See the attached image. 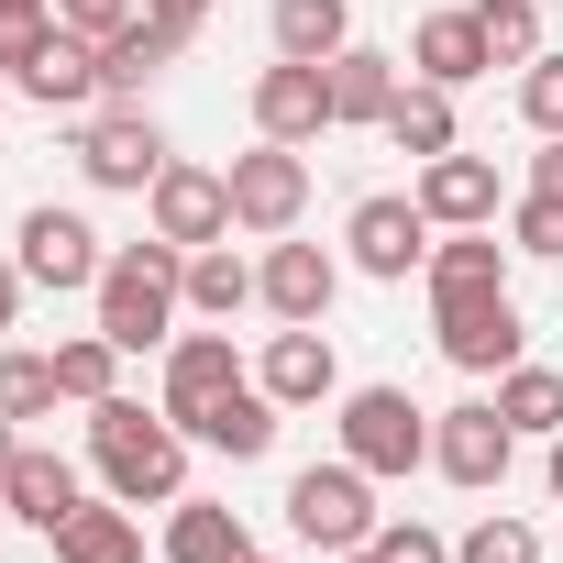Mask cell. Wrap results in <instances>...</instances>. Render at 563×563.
Instances as JSON below:
<instances>
[{"label": "cell", "instance_id": "cell-1", "mask_svg": "<svg viewBox=\"0 0 563 563\" xmlns=\"http://www.w3.org/2000/svg\"><path fill=\"white\" fill-rule=\"evenodd\" d=\"M89 464H100V486H111L122 508H177V497H188V431H177L166 409L122 398V387L89 409Z\"/></svg>", "mask_w": 563, "mask_h": 563}, {"label": "cell", "instance_id": "cell-2", "mask_svg": "<svg viewBox=\"0 0 563 563\" xmlns=\"http://www.w3.org/2000/svg\"><path fill=\"white\" fill-rule=\"evenodd\" d=\"M100 332L122 343V354H166L177 343V321H188V254L155 232V243H111V265H100Z\"/></svg>", "mask_w": 563, "mask_h": 563}, {"label": "cell", "instance_id": "cell-3", "mask_svg": "<svg viewBox=\"0 0 563 563\" xmlns=\"http://www.w3.org/2000/svg\"><path fill=\"white\" fill-rule=\"evenodd\" d=\"M288 530H299L310 552H365V541H376V475H365L354 453L299 464V475H288Z\"/></svg>", "mask_w": 563, "mask_h": 563}, {"label": "cell", "instance_id": "cell-4", "mask_svg": "<svg viewBox=\"0 0 563 563\" xmlns=\"http://www.w3.org/2000/svg\"><path fill=\"white\" fill-rule=\"evenodd\" d=\"M431 343H442V365H464V376H508L519 343H530V321H519L508 288H431Z\"/></svg>", "mask_w": 563, "mask_h": 563}, {"label": "cell", "instance_id": "cell-5", "mask_svg": "<svg viewBox=\"0 0 563 563\" xmlns=\"http://www.w3.org/2000/svg\"><path fill=\"white\" fill-rule=\"evenodd\" d=\"M332 431H343V453H354L376 486L431 464V409H420L409 387H343V420H332Z\"/></svg>", "mask_w": 563, "mask_h": 563}, {"label": "cell", "instance_id": "cell-6", "mask_svg": "<svg viewBox=\"0 0 563 563\" xmlns=\"http://www.w3.org/2000/svg\"><path fill=\"white\" fill-rule=\"evenodd\" d=\"M78 177L144 199V188L166 177V133H155V111H144V100H100V111L78 122Z\"/></svg>", "mask_w": 563, "mask_h": 563}, {"label": "cell", "instance_id": "cell-7", "mask_svg": "<svg viewBox=\"0 0 563 563\" xmlns=\"http://www.w3.org/2000/svg\"><path fill=\"white\" fill-rule=\"evenodd\" d=\"M519 464V431L497 420V398H464V409H431V475L464 486V497H497Z\"/></svg>", "mask_w": 563, "mask_h": 563}, {"label": "cell", "instance_id": "cell-8", "mask_svg": "<svg viewBox=\"0 0 563 563\" xmlns=\"http://www.w3.org/2000/svg\"><path fill=\"white\" fill-rule=\"evenodd\" d=\"M221 177H232V232H265V243L299 232V210H310V155L299 144H265L254 133V155H232Z\"/></svg>", "mask_w": 563, "mask_h": 563}, {"label": "cell", "instance_id": "cell-9", "mask_svg": "<svg viewBox=\"0 0 563 563\" xmlns=\"http://www.w3.org/2000/svg\"><path fill=\"white\" fill-rule=\"evenodd\" d=\"M343 243H354V265L376 276V288H409V276L431 265V210H420V199H398V188H376V199H354Z\"/></svg>", "mask_w": 563, "mask_h": 563}, {"label": "cell", "instance_id": "cell-10", "mask_svg": "<svg viewBox=\"0 0 563 563\" xmlns=\"http://www.w3.org/2000/svg\"><path fill=\"white\" fill-rule=\"evenodd\" d=\"M12 254H23L34 288H56V299H67V288H100V265H111V254H100V232H89L78 210H56V199H34V210H23Z\"/></svg>", "mask_w": 563, "mask_h": 563}, {"label": "cell", "instance_id": "cell-11", "mask_svg": "<svg viewBox=\"0 0 563 563\" xmlns=\"http://www.w3.org/2000/svg\"><path fill=\"white\" fill-rule=\"evenodd\" d=\"M144 210H155V232H166L177 254L232 243V177H221V166H177V155H166V177L144 188Z\"/></svg>", "mask_w": 563, "mask_h": 563}, {"label": "cell", "instance_id": "cell-12", "mask_svg": "<svg viewBox=\"0 0 563 563\" xmlns=\"http://www.w3.org/2000/svg\"><path fill=\"white\" fill-rule=\"evenodd\" d=\"M254 133H265V144H321V133H343V122H332V67H299V56L254 67Z\"/></svg>", "mask_w": 563, "mask_h": 563}, {"label": "cell", "instance_id": "cell-13", "mask_svg": "<svg viewBox=\"0 0 563 563\" xmlns=\"http://www.w3.org/2000/svg\"><path fill=\"white\" fill-rule=\"evenodd\" d=\"M254 387H265L276 409H321V398H343V365H332V332H321V321H276V343H265Z\"/></svg>", "mask_w": 563, "mask_h": 563}, {"label": "cell", "instance_id": "cell-14", "mask_svg": "<svg viewBox=\"0 0 563 563\" xmlns=\"http://www.w3.org/2000/svg\"><path fill=\"white\" fill-rule=\"evenodd\" d=\"M254 299H265L276 321H332L343 265H332L321 243H288V232H276V243H265V265H254Z\"/></svg>", "mask_w": 563, "mask_h": 563}, {"label": "cell", "instance_id": "cell-15", "mask_svg": "<svg viewBox=\"0 0 563 563\" xmlns=\"http://www.w3.org/2000/svg\"><path fill=\"white\" fill-rule=\"evenodd\" d=\"M221 387H243V354H232V332H177V343H166V398H155V409L188 431V420H199Z\"/></svg>", "mask_w": 563, "mask_h": 563}, {"label": "cell", "instance_id": "cell-16", "mask_svg": "<svg viewBox=\"0 0 563 563\" xmlns=\"http://www.w3.org/2000/svg\"><path fill=\"white\" fill-rule=\"evenodd\" d=\"M409 199L431 210V232H475V221H497V166L453 144V155H431V166H420V188H409Z\"/></svg>", "mask_w": 563, "mask_h": 563}, {"label": "cell", "instance_id": "cell-17", "mask_svg": "<svg viewBox=\"0 0 563 563\" xmlns=\"http://www.w3.org/2000/svg\"><path fill=\"white\" fill-rule=\"evenodd\" d=\"M276 420H288V409L243 376V387H221V398L188 420V442H210V453H232V464H265V453H276Z\"/></svg>", "mask_w": 563, "mask_h": 563}, {"label": "cell", "instance_id": "cell-18", "mask_svg": "<svg viewBox=\"0 0 563 563\" xmlns=\"http://www.w3.org/2000/svg\"><path fill=\"white\" fill-rule=\"evenodd\" d=\"M497 56H486V34H475V12H420L409 23V78H431V89H475Z\"/></svg>", "mask_w": 563, "mask_h": 563}, {"label": "cell", "instance_id": "cell-19", "mask_svg": "<svg viewBox=\"0 0 563 563\" xmlns=\"http://www.w3.org/2000/svg\"><path fill=\"white\" fill-rule=\"evenodd\" d=\"M177 56H188V34H177V23H155V12H133V23L100 45V100H144Z\"/></svg>", "mask_w": 563, "mask_h": 563}, {"label": "cell", "instance_id": "cell-20", "mask_svg": "<svg viewBox=\"0 0 563 563\" xmlns=\"http://www.w3.org/2000/svg\"><path fill=\"white\" fill-rule=\"evenodd\" d=\"M78 508H89V486H78V464H67V453H45V442H23V464H12V519L56 541V530H67Z\"/></svg>", "mask_w": 563, "mask_h": 563}, {"label": "cell", "instance_id": "cell-21", "mask_svg": "<svg viewBox=\"0 0 563 563\" xmlns=\"http://www.w3.org/2000/svg\"><path fill=\"white\" fill-rule=\"evenodd\" d=\"M398 89H409L398 56H376V45H343V56H332V122H343V133H376V122L398 111Z\"/></svg>", "mask_w": 563, "mask_h": 563}, {"label": "cell", "instance_id": "cell-22", "mask_svg": "<svg viewBox=\"0 0 563 563\" xmlns=\"http://www.w3.org/2000/svg\"><path fill=\"white\" fill-rule=\"evenodd\" d=\"M265 34H276V56L332 67V56L354 45V0H265Z\"/></svg>", "mask_w": 563, "mask_h": 563}, {"label": "cell", "instance_id": "cell-23", "mask_svg": "<svg viewBox=\"0 0 563 563\" xmlns=\"http://www.w3.org/2000/svg\"><path fill=\"white\" fill-rule=\"evenodd\" d=\"M12 89H23V100H45V111H89V100H100V45L56 23V45H45V56H34Z\"/></svg>", "mask_w": 563, "mask_h": 563}, {"label": "cell", "instance_id": "cell-24", "mask_svg": "<svg viewBox=\"0 0 563 563\" xmlns=\"http://www.w3.org/2000/svg\"><path fill=\"white\" fill-rule=\"evenodd\" d=\"M376 133H387L409 166H431V155H453V144H464V122H453V89H431V78H409V89H398V111H387Z\"/></svg>", "mask_w": 563, "mask_h": 563}, {"label": "cell", "instance_id": "cell-25", "mask_svg": "<svg viewBox=\"0 0 563 563\" xmlns=\"http://www.w3.org/2000/svg\"><path fill=\"white\" fill-rule=\"evenodd\" d=\"M508 254H519V243H497V221H475V232H431L420 288H508Z\"/></svg>", "mask_w": 563, "mask_h": 563}, {"label": "cell", "instance_id": "cell-26", "mask_svg": "<svg viewBox=\"0 0 563 563\" xmlns=\"http://www.w3.org/2000/svg\"><path fill=\"white\" fill-rule=\"evenodd\" d=\"M254 541H243V519L232 508H210V497H177L166 508V563H243Z\"/></svg>", "mask_w": 563, "mask_h": 563}, {"label": "cell", "instance_id": "cell-27", "mask_svg": "<svg viewBox=\"0 0 563 563\" xmlns=\"http://www.w3.org/2000/svg\"><path fill=\"white\" fill-rule=\"evenodd\" d=\"M56 563H144V519H133L122 497H111V508L89 497V508L56 530Z\"/></svg>", "mask_w": 563, "mask_h": 563}, {"label": "cell", "instance_id": "cell-28", "mask_svg": "<svg viewBox=\"0 0 563 563\" xmlns=\"http://www.w3.org/2000/svg\"><path fill=\"white\" fill-rule=\"evenodd\" d=\"M497 420H508V431H519V442H552V431H563V376H552V365H530V354H519V365H508V376H497Z\"/></svg>", "mask_w": 563, "mask_h": 563}, {"label": "cell", "instance_id": "cell-29", "mask_svg": "<svg viewBox=\"0 0 563 563\" xmlns=\"http://www.w3.org/2000/svg\"><path fill=\"white\" fill-rule=\"evenodd\" d=\"M188 310H199V321L254 310V265H243L232 243H199V254H188Z\"/></svg>", "mask_w": 563, "mask_h": 563}, {"label": "cell", "instance_id": "cell-30", "mask_svg": "<svg viewBox=\"0 0 563 563\" xmlns=\"http://www.w3.org/2000/svg\"><path fill=\"white\" fill-rule=\"evenodd\" d=\"M56 387H67L78 409H100V398L122 387V343H111V332H67V343H56Z\"/></svg>", "mask_w": 563, "mask_h": 563}, {"label": "cell", "instance_id": "cell-31", "mask_svg": "<svg viewBox=\"0 0 563 563\" xmlns=\"http://www.w3.org/2000/svg\"><path fill=\"white\" fill-rule=\"evenodd\" d=\"M464 12H475V34H486L497 67H530L541 56V0H464Z\"/></svg>", "mask_w": 563, "mask_h": 563}, {"label": "cell", "instance_id": "cell-32", "mask_svg": "<svg viewBox=\"0 0 563 563\" xmlns=\"http://www.w3.org/2000/svg\"><path fill=\"white\" fill-rule=\"evenodd\" d=\"M67 387H56V354H0V420H45Z\"/></svg>", "mask_w": 563, "mask_h": 563}, {"label": "cell", "instance_id": "cell-33", "mask_svg": "<svg viewBox=\"0 0 563 563\" xmlns=\"http://www.w3.org/2000/svg\"><path fill=\"white\" fill-rule=\"evenodd\" d=\"M56 45V0H0V78H23Z\"/></svg>", "mask_w": 563, "mask_h": 563}, {"label": "cell", "instance_id": "cell-34", "mask_svg": "<svg viewBox=\"0 0 563 563\" xmlns=\"http://www.w3.org/2000/svg\"><path fill=\"white\" fill-rule=\"evenodd\" d=\"M508 243L541 254V265H563V188H519L508 199Z\"/></svg>", "mask_w": 563, "mask_h": 563}, {"label": "cell", "instance_id": "cell-35", "mask_svg": "<svg viewBox=\"0 0 563 563\" xmlns=\"http://www.w3.org/2000/svg\"><path fill=\"white\" fill-rule=\"evenodd\" d=\"M453 563H541V530H530V519H508V508H486V519L453 541Z\"/></svg>", "mask_w": 563, "mask_h": 563}, {"label": "cell", "instance_id": "cell-36", "mask_svg": "<svg viewBox=\"0 0 563 563\" xmlns=\"http://www.w3.org/2000/svg\"><path fill=\"white\" fill-rule=\"evenodd\" d=\"M519 122H530V133H563V45H541V56L519 67Z\"/></svg>", "mask_w": 563, "mask_h": 563}, {"label": "cell", "instance_id": "cell-37", "mask_svg": "<svg viewBox=\"0 0 563 563\" xmlns=\"http://www.w3.org/2000/svg\"><path fill=\"white\" fill-rule=\"evenodd\" d=\"M376 563H453V541L431 530V519H376V541H365Z\"/></svg>", "mask_w": 563, "mask_h": 563}, {"label": "cell", "instance_id": "cell-38", "mask_svg": "<svg viewBox=\"0 0 563 563\" xmlns=\"http://www.w3.org/2000/svg\"><path fill=\"white\" fill-rule=\"evenodd\" d=\"M133 12H144V0H56V23H67V34H89V45H111Z\"/></svg>", "mask_w": 563, "mask_h": 563}, {"label": "cell", "instance_id": "cell-39", "mask_svg": "<svg viewBox=\"0 0 563 563\" xmlns=\"http://www.w3.org/2000/svg\"><path fill=\"white\" fill-rule=\"evenodd\" d=\"M23 288H34V276H23V254H0V332L23 321Z\"/></svg>", "mask_w": 563, "mask_h": 563}, {"label": "cell", "instance_id": "cell-40", "mask_svg": "<svg viewBox=\"0 0 563 563\" xmlns=\"http://www.w3.org/2000/svg\"><path fill=\"white\" fill-rule=\"evenodd\" d=\"M144 12H155V23H177V34H199V23H210V0H144Z\"/></svg>", "mask_w": 563, "mask_h": 563}, {"label": "cell", "instance_id": "cell-41", "mask_svg": "<svg viewBox=\"0 0 563 563\" xmlns=\"http://www.w3.org/2000/svg\"><path fill=\"white\" fill-rule=\"evenodd\" d=\"M530 188H563V133H541V155H530Z\"/></svg>", "mask_w": 563, "mask_h": 563}, {"label": "cell", "instance_id": "cell-42", "mask_svg": "<svg viewBox=\"0 0 563 563\" xmlns=\"http://www.w3.org/2000/svg\"><path fill=\"white\" fill-rule=\"evenodd\" d=\"M12 464H23V431L0 420V508H12Z\"/></svg>", "mask_w": 563, "mask_h": 563}, {"label": "cell", "instance_id": "cell-43", "mask_svg": "<svg viewBox=\"0 0 563 563\" xmlns=\"http://www.w3.org/2000/svg\"><path fill=\"white\" fill-rule=\"evenodd\" d=\"M552 508H563V431H552Z\"/></svg>", "mask_w": 563, "mask_h": 563}, {"label": "cell", "instance_id": "cell-44", "mask_svg": "<svg viewBox=\"0 0 563 563\" xmlns=\"http://www.w3.org/2000/svg\"><path fill=\"white\" fill-rule=\"evenodd\" d=\"M332 563H376V552H332Z\"/></svg>", "mask_w": 563, "mask_h": 563}, {"label": "cell", "instance_id": "cell-45", "mask_svg": "<svg viewBox=\"0 0 563 563\" xmlns=\"http://www.w3.org/2000/svg\"><path fill=\"white\" fill-rule=\"evenodd\" d=\"M0 111H12V78H0Z\"/></svg>", "mask_w": 563, "mask_h": 563}, {"label": "cell", "instance_id": "cell-46", "mask_svg": "<svg viewBox=\"0 0 563 563\" xmlns=\"http://www.w3.org/2000/svg\"><path fill=\"white\" fill-rule=\"evenodd\" d=\"M243 563H276V552H243Z\"/></svg>", "mask_w": 563, "mask_h": 563}]
</instances>
